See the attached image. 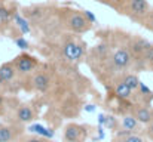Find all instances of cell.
I'll return each mask as SVG.
<instances>
[{
  "instance_id": "28",
  "label": "cell",
  "mask_w": 153,
  "mask_h": 142,
  "mask_svg": "<svg viewBox=\"0 0 153 142\" xmlns=\"http://www.w3.org/2000/svg\"><path fill=\"white\" fill-rule=\"evenodd\" d=\"M98 139H104V126L101 124H98Z\"/></svg>"
},
{
  "instance_id": "20",
  "label": "cell",
  "mask_w": 153,
  "mask_h": 142,
  "mask_svg": "<svg viewBox=\"0 0 153 142\" xmlns=\"http://www.w3.org/2000/svg\"><path fill=\"white\" fill-rule=\"evenodd\" d=\"M104 127H107L108 130H114L117 127V120L113 117V116H105V120H104Z\"/></svg>"
},
{
  "instance_id": "18",
  "label": "cell",
  "mask_w": 153,
  "mask_h": 142,
  "mask_svg": "<svg viewBox=\"0 0 153 142\" xmlns=\"http://www.w3.org/2000/svg\"><path fill=\"white\" fill-rule=\"evenodd\" d=\"M10 18H12V12H10L4 4L0 3V21H1V22H9Z\"/></svg>"
},
{
  "instance_id": "9",
  "label": "cell",
  "mask_w": 153,
  "mask_h": 142,
  "mask_svg": "<svg viewBox=\"0 0 153 142\" xmlns=\"http://www.w3.org/2000/svg\"><path fill=\"white\" fill-rule=\"evenodd\" d=\"M19 135V130L13 126L0 124V142H13Z\"/></svg>"
},
{
  "instance_id": "31",
  "label": "cell",
  "mask_w": 153,
  "mask_h": 142,
  "mask_svg": "<svg viewBox=\"0 0 153 142\" xmlns=\"http://www.w3.org/2000/svg\"><path fill=\"white\" fill-rule=\"evenodd\" d=\"M1 107H3V96L0 95V108H1Z\"/></svg>"
},
{
  "instance_id": "12",
  "label": "cell",
  "mask_w": 153,
  "mask_h": 142,
  "mask_svg": "<svg viewBox=\"0 0 153 142\" xmlns=\"http://www.w3.org/2000/svg\"><path fill=\"white\" fill-rule=\"evenodd\" d=\"M140 121L135 118V116H129V114H126V116H123V118H122V129H125V130H128V132H131V133H137L138 130H140Z\"/></svg>"
},
{
  "instance_id": "23",
  "label": "cell",
  "mask_w": 153,
  "mask_h": 142,
  "mask_svg": "<svg viewBox=\"0 0 153 142\" xmlns=\"http://www.w3.org/2000/svg\"><path fill=\"white\" fill-rule=\"evenodd\" d=\"M13 43H15L16 46L19 47L21 50H25V49L28 47V42H27L25 39H22V37H18V39H13Z\"/></svg>"
},
{
  "instance_id": "30",
  "label": "cell",
  "mask_w": 153,
  "mask_h": 142,
  "mask_svg": "<svg viewBox=\"0 0 153 142\" xmlns=\"http://www.w3.org/2000/svg\"><path fill=\"white\" fill-rule=\"evenodd\" d=\"M104 120H105V116H104V114H100V116H98V124L104 126Z\"/></svg>"
},
{
  "instance_id": "5",
  "label": "cell",
  "mask_w": 153,
  "mask_h": 142,
  "mask_svg": "<svg viewBox=\"0 0 153 142\" xmlns=\"http://www.w3.org/2000/svg\"><path fill=\"white\" fill-rule=\"evenodd\" d=\"M37 64H39L37 59L33 58V56H30V55H19L13 61V65H15V68H16V71L19 74H28V73H31L33 70H36Z\"/></svg>"
},
{
  "instance_id": "19",
  "label": "cell",
  "mask_w": 153,
  "mask_h": 142,
  "mask_svg": "<svg viewBox=\"0 0 153 142\" xmlns=\"http://www.w3.org/2000/svg\"><path fill=\"white\" fill-rule=\"evenodd\" d=\"M141 61H144L146 64H149L150 67H153V45H150V46L146 49V52H144Z\"/></svg>"
},
{
  "instance_id": "13",
  "label": "cell",
  "mask_w": 153,
  "mask_h": 142,
  "mask_svg": "<svg viewBox=\"0 0 153 142\" xmlns=\"http://www.w3.org/2000/svg\"><path fill=\"white\" fill-rule=\"evenodd\" d=\"M34 118V111L30 105H21L16 111V120L19 123H28Z\"/></svg>"
},
{
  "instance_id": "16",
  "label": "cell",
  "mask_w": 153,
  "mask_h": 142,
  "mask_svg": "<svg viewBox=\"0 0 153 142\" xmlns=\"http://www.w3.org/2000/svg\"><path fill=\"white\" fill-rule=\"evenodd\" d=\"M122 82L134 92V90H138V86H140V79L135 76V74H125L123 76V79H122Z\"/></svg>"
},
{
  "instance_id": "2",
  "label": "cell",
  "mask_w": 153,
  "mask_h": 142,
  "mask_svg": "<svg viewBox=\"0 0 153 142\" xmlns=\"http://www.w3.org/2000/svg\"><path fill=\"white\" fill-rule=\"evenodd\" d=\"M91 22L86 19V16L77 10H70V13L65 18V27L73 33H85L91 28Z\"/></svg>"
},
{
  "instance_id": "10",
  "label": "cell",
  "mask_w": 153,
  "mask_h": 142,
  "mask_svg": "<svg viewBox=\"0 0 153 142\" xmlns=\"http://www.w3.org/2000/svg\"><path fill=\"white\" fill-rule=\"evenodd\" d=\"M16 74L13 62H6L0 67V83H9Z\"/></svg>"
},
{
  "instance_id": "24",
  "label": "cell",
  "mask_w": 153,
  "mask_h": 142,
  "mask_svg": "<svg viewBox=\"0 0 153 142\" xmlns=\"http://www.w3.org/2000/svg\"><path fill=\"white\" fill-rule=\"evenodd\" d=\"M46 138H42V136H27V138H22L19 142H46Z\"/></svg>"
},
{
  "instance_id": "22",
  "label": "cell",
  "mask_w": 153,
  "mask_h": 142,
  "mask_svg": "<svg viewBox=\"0 0 153 142\" xmlns=\"http://www.w3.org/2000/svg\"><path fill=\"white\" fill-rule=\"evenodd\" d=\"M141 25H143V27H146L147 30H150V31L153 33V10H150V12H149V15L143 19Z\"/></svg>"
},
{
  "instance_id": "7",
  "label": "cell",
  "mask_w": 153,
  "mask_h": 142,
  "mask_svg": "<svg viewBox=\"0 0 153 142\" xmlns=\"http://www.w3.org/2000/svg\"><path fill=\"white\" fill-rule=\"evenodd\" d=\"M31 83H33V88L37 90V92H46L48 89H49V86H51V77L46 74V73H42V71H39V73H36L34 76H33V79H31Z\"/></svg>"
},
{
  "instance_id": "17",
  "label": "cell",
  "mask_w": 153,
  "mask_h": 142,
  "mask_svg": "<svg viewBox=\"0 0 153 142\" xmlns=\"http://www.w3.org/2000/svg\"><path fill=\"white\" fill-rule=\"evenodd\" d=\"M13 21H15V24L18 25V28L21 30V33H22V34H28V33H30L28 21H27V19H24L19 13H15V15H13Z\"/></svg>"
},
{
  "instance_id": "29",
  "label": "cell",
  "mask_w": 153,
  "mask_h": 142,
  "mask_svg": "<svg viewBox=\"0 0 153 142\" xmlns=\"http://www.w3.org/2000/svg\"><path fill=\"white\" fill-rule=\"evenodd\" d=\"M85 111H86V113H94V111H95V105H92V104L85 105Z\"/></svg>"
},
{
  "instance_id": "25",
  "label": "cell",
  "mask_w": 153,
  "mask_h": 142,
  "mask_svg": "<svg viewBox=\"0 0 153 142\" xmlns=\"http://www.w3.org/2000/svg\"><path fill=\"white\" fill-rule=\"evenodd\" d=\"M138 90H140V93H141V95H144V96H149V95H153V93H152V90H150V89H149V88H147V86H146L144 83H141V82H140Z\"/></svg>"
},
{
  "instance_id": "1",
  "label": "cell",
  "mask_w": 153,
  "mask_h": 142,
  "mask_svg": "<svg viewBox=\"0 0 153 142\" xmlns=\"http://www.w3.org/2000/svg\"><path fill=\"white\" fill-rule=\"evenodd\" d=\"M150 10H152V7L147 0H126L125 13L134 21L143 22V19L149 15Z\"/></svg>"
},
{
  "instance_id": "21",
  "label": "cell",
  "mask_w": 153,
  "mask_h": 142,
  "mask_svg": "<svg viewBox=\"0 0 153 142\" xmlns=\"http://www.w3.org/2000/svg\"><path fill=\"white\" fill-rule=\"evenodd\" d=\"M120 141L119 142H146L140 135H137V133H129V135H126V136H123V138H119Z\"/></svg>"
},
{
  "instance_id": "8",
  "label": "cell",
  "mask_w": 153,
  "mask_h": 142,
  "mask_svg": "<svg viewBox=\"0 0 153 142\" xmlns=\"http://www.w3.org/2000/svg\"><path fill=\"white\" fill-rule=\"evenodd\" d=\"M64 55L70 61L80 59L83 55V43H76V42H68L64 45Z\"/></svg>"
},
{
  "instance_id": "11",
  "label": "cell",
  "mask_w": 153,
  "mask_h": 142,
  "mask_svg": "<svg viewBox=\"0 0 153 142\" xmlns=\"http://www.w3.org/2000/svg\"><path fill=\"white\" fill-rule=\"evenodd\" d=\"M134 116L141 124H149L153 120V110H150L149 107H138L135 108Z\"/></svg>"
},
{
  "instance_id": "27",
  "label": "cell",
  "mask_w": 153,
  "mask_h": 142,
  "mask_svg": "<svg viewBox=\"0 0 153 142\" xmlns=\"http://www.w3.org/2000/svg\"><path fill=\"white\" fill-rule=\"evenodd\" d=\"M146 135H147V136H149V138H150V139L153 141V120L150 121V123H149V124H147V129H146Z\"/></svg>"
},
{
  "instance_id": "4",
  "label": "cell",
  "mask_w": 153,
  "mask_h": 142,
  "mask_svg": "<svg viewBox=\"0 0 153 142\" xmlns=\"http://www.w3.org/2000/svg\"><path fill=\"white\" fill-rule=\"evenodd\" d=\"M86 136L88 132L80 124L70 123L64 129V142H82L83 139H86Z\"/></svg>"
},
{
  "instance_id": "26",
  "label": "cell",
  "mask_w": 153,
  "mask_h": 142,
  "mask_svg": "<svg viewBox=\"0 0 153 142\" xmlns=\"http://www.w3.org/2000/svg\"><path fill=\"white\" fill-rule=\"evenodd\" d=\"M83 15L86 16V19H88L91 24H95V22H97V18H95V15H94L91 10H83Z\"/></svg>"
},
{
  "instance_id": "3",
  "label": "cell",
  "mask_w": 153,
  "mask_h": 142,
  "mask_svg": "<svg viewBox=\"0 0 153 142\" xmlns=\"http://www.w3.org/2000/svg\"><path fill=\"white\" fill-rule=\"evenodd\" d=\"M132 58H134V56H132V53H131L129 47L122 46L113 53L111 61H113V65H114V68H116V70H126V68L131 65Z\"/></svg>"
},
{
  "instance_id": "6",
  "label": "cell",
  "mask_w": 153,
  "mask_h": 142,
  "mask_svg": "<svg viewBox=\"0 0 153 142\" xmlns=\"http://www.w3.org/2000/svg\"><path fill=\"white\" fill-rule=\"evenodd\" d=\"M152 43H149L146 39H143V37H134L132 40H131V43H129V50H131V53H132V56L134 58H143V55H144V52H146V49L150 46Z\"/></svg>"
},
{
  "instance_id": "15",
  "label": "cell",
  "mask_w": 153,
  "mask_h": 142,
  "mask_svg": "<svg viewBox=\"0 0 153 142\" xmlns=\"http://www.w3.org/2000/svg\"><path fill=\"white\" fill-rule=\"evenodd\" d=\"M114 95L120 99V101H126V99H129L131 98V95H132V90L123 83V82H119L116 86H114Z\"/></svg>"
},
{
  "instance_id": "14",
  "label": "cell",
  "mask_w": 153,
  "mask_h": 142,
  "mask_svg": "<svg viewBox=\"0 0 153 142\" xmlns=\"http://www.w3.org/2000/svg\"><path fill=\"white\" fill-rule=\"evenodd\" d=\"M28 130H30L31 133H36L37 136H42V138H46V139H52V138L55 136V132H53L52 129H46L45 126H42V124H39V123L31 124V126L28 127Z\"/></svg>"
}]
</instances>
